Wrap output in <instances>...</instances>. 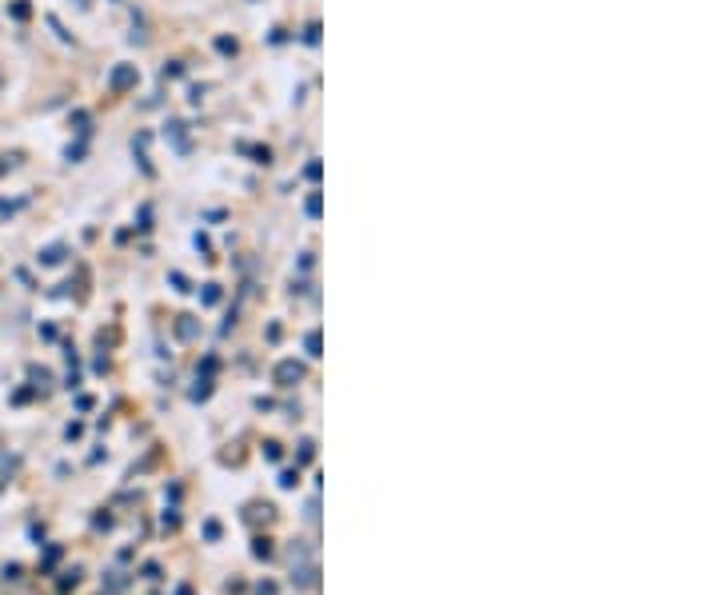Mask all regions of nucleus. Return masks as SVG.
Listing matches in <instances>:
<instances>
[{
	"label": "nucleus",
	"instance_id": "nucleus-7",
	"mask_svg": "<svg viewBox=\"0 0 719 595\" xmlns=\"http://www.w3.org/2000/svg\"><path fill=\"white\" fill-rule=\"evenodd\" d=\"M208 396H212V384L200 380V388H192V400H208Z\"/></svg>",
	"mask_w": 719,
	"mask_h": 595
},
{
	"label": "nucleus",
	"instance_id": "nucleus-15",
	"mask_svg": "<svg viewBox=\"0 0 719 595\" xmlns=\"http://www.w3.org/2000/svg\"><path fill=\"white\" fill-rule=\"evenodd\" d=\"M9 168H12V160H4V156H0V176L9 173Z\"/></svg>",
	"mask_w": 719,
	"mask_h": 595
},
{
	"label": "nucleus",
	"instance_id": "nucleus-13",
	"mask_svg": "<svg viewBox=\"0 0 719 595\" xmlns=\"http://www.w3.org/2000/svg\"><path fill=\"white\" fill-rule=\"evenodd\" d=\"M216 300H220V288L208 284V288H205V304H216Z\"/></svg>",
	"mask_w": 719,
	"mask_h": 595
},
{
	"label": "nucleus",
	"instance_id": "nucleus-14",
	"mask_svg": "<svg viewBox=\"0 0 719 595\" xmlns=\"http://www.w3.org/2000/svg\"><path fill=\"white\" fill-rule=\"evenodd\" d=\"M309 216H320V196L316 192L309 196Z\"/></svg>",
	"mask_w": 719,
	"mask_h": 595
},
{
	"label": "nucleus",
	"instance_id": "nucleus-4",
	"mask_svg": "<svg viewBox=\"0 0 719 595\" xmlns=\"http://www.w3.org/2000/svg\"><path fill=\"white\" fill-rule=\"evenodd\" d=\"M176 332H180V336H196V324H192V316H180V324H176Z\"/></svg>",
	"mask_w": 719,
	"mask_h": 595
},
{
	"label": "nucleus",
	"instance_id": "nucleus-8",
	"mask_svg": "<svg viewBox=\"0 0 719 595\" xmlns=\"http://www.w3.org/2000/svg\"><path fill=\"white\" fill-rule=\"evenodd\" d=\"M312 448H316V443H312V440L300 443V463H312V456H316V452H312Z\"/></svg>",
	"mask_w": 719,
	"mask_h": 595
},
{
	"label": "nucleus",
	"instance_id": "nucleus-5",
	"mask_svg": "<svg viewBox=\"0 0 719 595\" xmlns=\"http://www.w3.org/2000/svg\"><path fill=\"white\" fill-rule=\"evenodd\" d=\"M304 348H309V356H320V332H309V336H304Z\"/></svg>",
	"mask_w": 719,
	"mask_h": 595
},
{
	"label": "nucleus",
	"instance_id": "nucleus-3",
	"mask_svg": "<svg viewBox=\"0 0 719 595\" xmlns=\"http://www.w3.org/2000/svg\"><path fill=\"white\" fill-rule=\"evenodd\" d=\"M61 260H64L61 244H52V248H44V252H41V264H61Z\"/></svg>",
	"mask_w": 719,
	"mask_h": 595
},
{
	"label": "nucleus",
	"instance_id": "nucleus-11",
	"mask_svg": "<svg viewBox=\"0 0 719 595\" xmlns=\"http://www.w3.org/2000/svg\"><path fill=\"white\" fill-rule=\"evenodd\" d=\"M264 460H280V443H272V440L264 443Z\"/></svg>",
	"mask_w": 719,
	"mask_h": 595
},
{
	"label": "nucleus",
	"instance_id": "nucleus-16",
	"mask_svg": "<svg viewBox=\"0 0 719 595\" xmlns=\"http://www.w3.org/2000/svg\"><path fill=\"white\" fill-rule=\"evenodd\" d=\"M176 595H192V592H188V587H180V592H176Z\"/></svg>",
	"mask_w": 719,
	"mask_h": 595
},
{
	"label": "nucleus",
	"instance_id": "nucleus-9",
	"mask_svg": "<svg viewBox=\"0 0 719 595\" xmlns=\"http://www.w3.org/2000/svg\"><path fill=\"white\" fill-rule=\"evenodd\" d=\"M12 17H17V21H29V4L17 0V4H12Z\"/></svg>",
	"mask_w": 719,
	"mask_h": 595
},
{
	"label": "nucleus",
	"instance_id": "nucleus-1",
	"mask_svg": "<svg viewBox=\"0 0 719 595\" xmlns=\"http://www.w3.org/2000/svg\"><path fill=\"white\" fill-rule=\"evenodd\" d=\"M304 380V364L300 359H280L277 364V384L280 388H296Z\"/></svg>",
	"mask_w": 719,
	"mask_h": 595
},
{
	"label": "nucleus",
	"instance_id": "nucleus-10",
	"mask_svg": "<svg viewBox=\"0 0 719 595\" xmlns=\"http://www.w3.org/2000/svg\"><path fill=\"white\" fill-rule=\"evenodd\" d=\"M300 472H280V488H296Z\"/></svg>",
	"mask_w": 719,
	"mask_h": 595
},
{
	"label": "nucleus",
	"instance_id": "nucleus-12",
	"mask_svg": "<svg viewBox=\"0 0 719 595\" xmlns=\"http://www.w3.org/2000/svg\"><path fill=\"white\" fill-rule=\"evenodd\" d=\"M216 49H220V52H225V56H228V52H237V41H228V36H220V41H216Z\"/></svg>",
	"mask_w": 719,
	"mask_h": 595
},
{
	"label": "nucleus",
	"instance_id": "nucleus-2",
	"mask_svg": "<svg viewBox=\"0 0 719 595\" xmlns=\"http://www.w3.org/2000/svg\"><path fill=\"white\" fill-rule=\"evenodd\" d=\"M108 88H113V93H128V88H136V64H116L113 76H108Z\"/></svg>",
	"mask_w": 719,
	"mask_h": 595
},
{
	"label": "nucleus",
	"instance_id": "nucleus-6",
	"mask_svg": "<svg viewBox=\"0 0 719 595\" xmlns=\"http://www.w3.org/2000/svg\"><path fill=\"white\" fill-rule=\"evenodd\" d=\"M252 555H257V560H268V555H272V544H268V540H257V544H252Z\"/></svg>",
	"mask_w": 719,
	"mask_h": 595
}]
</instances>
